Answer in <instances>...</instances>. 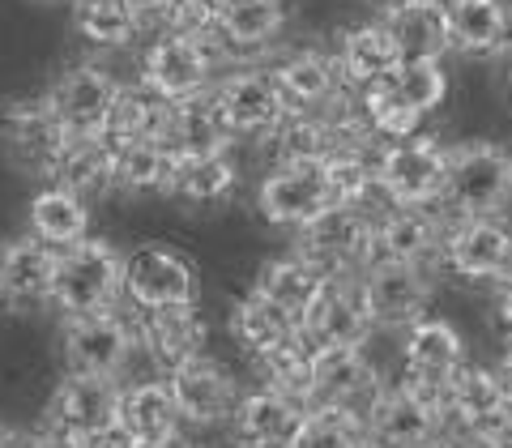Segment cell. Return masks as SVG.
I'll list each match as a JSON object with an SVG mask.
<instances>
[{
  "instance_id": "obj_1",
  "label": "cell",
  "mask_w": 512,
  "mask_h": 448,
  "mask_svg": "<svg viewBox=\"0 0 512 448\" xmlns=\"http://www.w3.org/2000/svg\"><path fill=\"white\" fill-rule=\"evenodd\" d=\"M440 205L453 218H500L512 205V150L495 141L453 146Z\"/></svg>"
},
{
  "instance_id": "obj_2",
  "label": "cell",
  "mask_w": 512,
  "mask_h": 448,
  "mask_svg": "<svg viewBox=\"0 0 512 448\" xmlns=\"http://www.w3.org/2000/svg\"><path fill=\"white\" fill-rule=\"evenodd\" d=\"M376 222V214L338 201L295 231V252L308 256L325 278H359L376 261Z\"/></svg>"
},
{
  "instance_id": "obj_3",
  "label": "cell",
  "mask_w": 512,
  "mask_h": 448,
  "mask_svg": "<svg viewBox=\"0 0 512 448\" xmlns=\"http://www.w3.org/2000/svg\"><path fill=\"white\" fill-rule=\"evenodd\" d=\"M120 295H124V256L107 239H86V244L60 252L56 282H52V308L64 320L111 312Z\"/></svg>"
},
{
  "instance_id": "obj_4",
  "label": "cell",
  "mask_w": 512,
  "mask_h": 448,
  "mask_svg": "<svg viewBox=\"0 0 512 448\" xmlns=\"http://www.w3.org/2000/svg\"><path fill=\"white\" fill-rule=\"evenodd\" d=\"M261 218L286 231H303L329 205H338V184H333L329 163H282L256 188Z\"/></svg>"
},
{
  "instance_id": "obj_5",
  "label": "cell",
  "mask_w": 512,
  "mask_h": 448,
  "mask_svg": "<svg viewBox=\"0 0 512 448\" xmlns=\"http://www.w3.org/2000/svg\"><path fill=\"white\" fill-rule=\"evenodd\" d=\"M227 47L222 43H201V39H184V35H158L146 56H141V82H146L158 99L167 103H184L192 94L214 90V69Z\"/></svg>"
},
{
  "instance_id": "obj_6",
  "label": "cell",
  "mask_w": 512,
  "mask_h": 448,
  "mask_svg": "<svg viewBox=\"0 0 512 448\" xmlns=\"http://www.w3.org/2000/svg\"><path fill=\"white\" fill-rule=\"evenodd\" d=\"M137 325L128 316L111 312H90V316H69L60 333V355L64 367L77 376H107L116 380L124 372V363L133 359L137 346Z\"/></svg>"
},
{
  "instance_id": "obj_7",
  "label": "cell",
  "mask_w": 512,
  "mask_h": 448,
  "mask_svg": "<svg viewBox=\"0 0 512 448\" xmlns=\"http://www.w3.org/2000/svg\"><path fill=\"white\" fill-rule=\"evenodd\" d=\"M69 133L56 120V111L47 107V99H9L0 103V154L9 158L26 175H47L60 163Z\"/></svg>"
},
{
  "instance_id": "obj_8",
  "label": "cell",
  "mask_w": 512,
  "mask_h": 448,
  "mask_svg": "<svg viewBox=\"0 0 512 448\" xmlns=\"http://www.w3.org/2000/svg\"><path fill=\"white\" fill-rule=\"evenodd\" d=\"M124 295L137 312L197 303V269L167 244H137L124 256Z\"/></svg>"
},
{
  "instance_id": "obj_9",
  "label": "cell",
  "mask_w": 512,
  "mask_h": 448,
  "mask_svg": "<svg viewBox=\"0 0 512 448\" xmlns=\"http://www.w3.org/2000/svg\"><path fill=\"white\" fill-rule=\"evenodd\" d=\"M376 175L393 205H440L448 184V150L423 133L410 141H393V146L384 141Z\"/></svg>"
},
{
  "instance_id": "obj_10",
  "label": "cell",
  "mask_w": 512,
  "mask_h": 448,
  "mask_svg": "<svg viewBox=\"0 0 512 448\" xmlns=\"http://www.w3.org/2000/svg\"><path fill=\"white\" fill-rule=\"evenodd\" d=\"M363 423L372 448H427L448 431V414L397 380L380 389V397L367 406Z\"/></svg>"
},
{
  "instance_id": "obj_11",
  "label": "cell",
  "mask_w": 512,
  "mask_h": 448,
  "mask_svg": "<svg viewBox=\"0 0 512 448\" xmlns=\"http://www.w3.org/2000/svg\"><path fill=\"white\" fill-rule=\"evenodd\" d=\"M363 282V303L372 312V325L384 329H410L427 316L431 303V282L427 265H406V261H372L359 274Z\"/></svg>"
},
{
  "instance_id": "obj_12",
  "label": "cell",
  "mask_w": 512,
  "mask_h": 448,
  "mask_svg": "<svg viewBox=\"0 0 512 448\" xmlns=\"http://www.w3.org/2000/svg\"><path fill=\"white\" fill-rule=\"evenodd\" d=\"M214 99H218L222 120L231 124L235 137H269L291 116L274 69H235L227 77H218Z\"/></svg>"
},
{
  "instance_id": "obj_13",
  "label": "cell",
  "mask_w": 512,
  "mask_h": 448,
  "mask_svg": "<svg viewBox=\"0 0 512 448\" xmlns=\"http://www.w3.org/2000/svg\"><path fill=\"white\" fill-rule=\"evenodd\" d=\"M43 99L69 137H103L111 107L120 99V82L99 64H73L69 73L56 77V86Z\"/></svg>"
},
{
  "instance_id": "obj_14",
  "label": "cell",
  "mask_w": 512,
  "mask_h": 448,
  "mask_svg": "<svg viewBox=\"0 0 512 448\" xmlns=\"http://www.w3.org/2000/svg\"><path fill=\"white\" fill-rule=\"evenodd\" d=\"M120 397L124 389L116 380L69 372L47 397V427H56L73 440H90L120 423Z\"/></svg>"
},
{
  "instance_id": "obj_15",
  "label": "cell",
  "mask_w": 512,
  "mask_h": 448,
  "mask_svg": "<svg viewBox=\"0 0 512 448\" xmlns=\"http://www.w3.org/2000/svg\"><path fill=\"white\" fill-rule=\"evenodd\" d=\"M384 380L363 346H312V406H338L367 414Z\"/></svg>"
},
{
  "instance_id": "obj_16",
  "label": "cell",
  "mask_w": 512,
  "mask_h": 448,
  "mask_svg": "<svg viewBox=\"0 0 512 448\" xmlns=\"http://www.w3.org/2000/svg\"><path fill=\"white\" fill-rule=\"evenodd\" d=\"M440 261L453 269L457 278L504 282L512 274V231L500 218H453V227L444 235Z\"/></svg>"
},
{
  "instance_id": "obj_17",
  "label": "cell",
  "mask_w": 512,
  "mask_h": 448,
  "mask_svg": "<svg viewBox=\"0 0 512 448\" xmlns=\"http://www.w3.org/2000/svg\"><path fill=\"white\" fill-rule=\"evenodd\" d=\"M303 338L312 346H363L372 333V312L363 303L359 278H329L312 299V308L299 320Z\"/></svg>"
},
{
  "instance_id": "obj_18",
  "label": "cell",
  "mask_w": 512,
  "mask_h": 448,
  "mask_svg": "<svg viewBox=\"0 0 512 448\" xmlns=\"http://www.w3.org/2000/svg\"><path fill=\"white\" fill-rule=\"evenodd\" d=\"M167 384L175 393V406H180L184 423L192 427H214V423H231V414L239 406L235 376L210 355H197L180 363L175 372H167Z\"/></svg>"
},
{
  "instance_id": "obj_19",
  "label": "cell",
  "mask_w": 512,
  "mask_h": 448,
  "mask_svg": "<svg viewBox=\"0 0 512 448\" xmlns=\"http://www.w3.org/2000/svg\"><path fill=\"white\" fill-rule=\"evenodd\" d=\"M508 410H512V389H508L504 372L466 363L453 376V389H448V427L461 431V436L487 440L491 431L504 423Z\"/></svg>"
},
{
  "instance_id": "obj_20",
  "label": "cell",
  "mask_w": 512,
  "mask_h": 448,
  "mask_svg": "<svg viewBox=\"0 0 512 448\" xmlns=\"http://www.w3.org/2000/svg\"><path fill=\"white\" fill-rule=\"evenodd\" d=\"M453 222L436 214V205H397L376 222V261L431 265L444 256V235Z\"/></svg>"
},
{
  "instance_id": "obj_21",
  "label": "cell",
  "mask_w": 512,
  "mask_h": 448,
  "mask_svg": "<svg viewBox=\"0 0 512 448\" xmlns=\"http://www.w3.org/2000/svg\"><path fill=\"white\" fill-rule=\"evenodd\" d=\"M308 402H295L286 393L274 389H252L239 397V406L231 414V431L244 448H291L303 419H308Z\"/></svg>"
},
{
  "instance_id": "obj_22",
  "label": "cell",
  "mask_w": 512,
  "mask_h": 448,
  "mask_svg": "<svg viewBox=\"0 0 512 448\" xmlns=\"http://www.w3.org/2000/svg\"><path fill=\"white\" fill-rule=\"evenodd\" d=\"M137 338L146 346V355L175 372L180 363L205 355V320L197 312V303H184V308H158V312H141L137 320Z\"/></svg>"
},
{
  "instance_id": "obj_23",
  "label": "cell",
  "mask_w": 512,
  "mask_h": 448,
  "mask_svg": "<svg viewBox=\"0 0 512 448\" xmlns=\"http://www.w3.org/2000/svg\"><path fill=\"white\" fill-rule=\"evenodd\" d=\"M338 64H342V77L350 90H367L376 82H389V77H397V69L406 64L402 47H397L393 30L380 22H363V26H350L342 43H338Z\"/></svg>"
},
{
  "instance_id": "obj_24",
  "label": "cell",
  "mask_w": 512,
  "mask_h": 448,
  "mask_svg": "<svg viewBox=\"0 0 512 448\" xmlns=\"http://www.w3.org/2000/svg\"><path fill=\"white\" fill-rule=\"evenodd\" d=\"M274 77H278V86L286 94V107L291 111H329L350 90L346 77H342L338 56H325V52L286 56L274 69Z\"/></svg>"
},
{
  "instance_id": "obj_25",
  "label": "cell",
  "mask_w": 512,
  "mask_h": 448,
  "mask_svg": "<svg viewBox=\"0 0 512 448\" xmlns=\"http://www.w3.org/2000/svg\"><path fill=\"white\" fill-rule=\"evenodd\" d=\"M56 261H60V252L39 244L35 235L9 239V244L0 248V282H5V299L18 303V308L52 303Z\"/></svg>"
},
{
  "instance_id": "obj_26",
  "label": "cell",
  "mask_w": 512,
  "mask_h": 448,
  "mask_svg": "<svg viewBox=\"0 0 512 448\" xmlns=\"http://www.w3.org/2000/svg\"><path fill=\"white\" fill-rule=\"evenodd\" d=\"M26 222H30V235H35L39 244L69 252V248L90 239V201H82L77 192L47 180L35 197H30Z\"/></svg>"
},
{
  "instance_id": "obj_27",
  "label": "cell",
  "mask_w": 512,
  "mask_h": 448,
  "mask_svg": "<svg viewBox=\"0 0 512 448\" xmlns=\"http://www.w3.org/2000/svg\"><path fill=\"white\" fill-rule=\"evenodd\" d=\"M184 414L175 406V393L167 376L158 380H137L128 384L120 397V427L133 436L137 444H158V440H175L180 436Z\"/></svg>"
},
{
  "instance_id": "obj_28",
  "label": "cell",
  "mask_w": 512,
  "mask_h": 448,
  "mask_svg": "<svg viewBox=\"0 0 512 448\" xmlns=\"http://www.w3.org/2000/svg\"><path fill=\"white\" fill-rule=\"evenodd\" d=\"M448 35L466 56H491L512 43V5L508 0H444Z\"/></svg>"
},
{
  "instance_id": "obj_29",
  "label": "cell",
  "mask_w": 512,
  "mask_h": 448,
  "mask_svg": "<svg viewBox=\"0 0 512 448\" xmlns=\"http://www.w3.org/2000/svg\"><path fill=\"white\" fill-rule=\"evenodd\" d=\"M167 141L180 150V158H192V154H227L231 150L235 133H231V124L222 120L214 90L192 94V99H184V103H171Z\"/></svg>"
},
{
  "instance_id": "obj_30",
  "label": "cell",
  "mask_w": 512,
  "mask_h": 448,
  "mask_svg": "<svg viewBox=\"0 0 512 448\" xmlns=\"http://www.w3.org/2000/svg\"><path fill=\"white\" fill-rule=\"evenodd\" d=\"M384 26L393 30L397 47L406 60H440L453 35H448V13L444 0H410V5H389L384 9Z\"/></svg>"
},
{
  "instance_id": "obj_31",
  "label": "cell",
  "mask_w": 512,
  "mask_h": 448,
  "mask_svg": "<svg viewBox=\"0 0 512 448\" xmlns=\"http://www.w3.org/2000/svg\"><path fill=\"white\" fill-rule=\"evenodd\" d=\"M231 333H235V342L244 346L252 359H261V355H269V350H278L286 342L303 338L299 316H291L282 303H274V299L261 295V291H248L244 299L235 303Z\"/></svg>"
},
{
  "instance_id": "obj_32",
  "label": "cell",
  "mask_w": 512,
  "mask_h": 448,
  "mask_svg": "<svg viewBox=\"0 0 512 448\" xmlns=\"http://www.w3.org/2000/svg\"><path fill=\"white\" fill-rule=\"evenodd\" d=\"M52 184L77 192L82 201L103 197L116 188V146L107 137H69L52 171Z\"/></svg>"
},
{
  "instance_id": "obj_33",
  "label": "cell",
  "mask_w": 512,
  "mask_h": 448,
  "mask_svg": "<svg viewBox=\"0 0 512 448\" xmlns=\"http://www.w3.org/2000/svg\"><path fill=\"white\" fill-rule=\"evenodd\" d=\"M286 26L282 0H222L218 39L227 52H256L269 47Z\"/></svg>"
},
{
  "instance_id": "obj_34",
  "label": "cell",
  "mask_w": 512,
  "mask_h": 448,
  "mask_svg": "<svg viewBox=\"0 0 512 448\" xmlns=\"http://www.w3.org/2000/svg\"><path fill=\"white\" fill-rule=\"evenodd\" d=\"M167 120H171V103L158 99V94L137 82V86H120V99L111 107L107 120V141L116 150L133 146V141H150V137H167Z\"/></svg>"
},
{
  "instance_id": "obj_35",
  "label": "cell",
  "mask_w": 512,
  "mask_h": 448,
  "mask_svg": "<svg viewBox=\"0 0 512 448\" xmlns=\"http://www.w3.org/2000/svg\"><path fill=\"white\" fill-rule=\"evenodd\" d=\"M175 167H180V150L167 137L133 141V146L116 150V188L120 192H171Z\"/></svg>"
},
{
  "instance_id": "obj_36",
  "label": "cell",
  "mask_w": 512,
  "mask_h": 448,
  "mask_svg": "<svg viewBox=\"0 0 512 448\" xmlns=\"http://www.w3.org/2000/svg\"><path fill=\"white\" fill-rule=\"evenodd\" d=\"M325 282L329 278L320 274L308 256L291 252V256H278V261H269L261 269V282H256V291L269 295L274 303H282L286 312L303 320V312L312 308V299L320 295V286H325Z\"/></svg>"
},
{
  "instance_id": "obj_37",
  "label": "cell",
  "mask_w": 512,
  "mask_h": 448,
  "mask_svg": "<svg viewBox=\"0 0 512 448\" xmlns=\"http://www.w3.org/2000/svg\"><path fill=\"white\" fill-rule=\"evenodd\" d=\"M73 26L90 47L116 52V47L137 43L146 22H141L124 0H73Z\"/></svg>"
},
{
  "instance_id": "obj_38",
  "label": "cell",
  "mask_w": 512,
  "mask_h": 448,
  "mask_svg": "<svg viewBox=\"0 0 512 448\" xmlns=\"http://www.w3.org/2000/svg\"><path fill=\"white\" fill-rule=\"evenodd\" d=\"M355 99H359V111H363V120L372 124V133L380 141H410V137H419V124L423 116L414 111L402 94H397L393 86V77L389 82H376V86H367V90H355Z\"/></svg>"
},
{
  "instance_id": "obj_39",
  "label": "cell",
  "mask_w": 512,
  "mask_h": 448,
  "mask_svg": "<svg viewBox=\"0 0 512 448\" xmlns=\"http://www.w3.org/2000/svg\"><path fill=\"white\" fill-rule=\"evenodd\" d=\"M231 188H235L231 154H192V158H180V167H175L171 197L192 201V205H210V201L227 197Z\"/></svg>"
},
{
  "instance_id": "obj_40",
  "label": "cell",
  "mask_w": 512,
  "mask_h": 448,
  "mask_svg": "<svg viewBox=\"0 0 512 448\" xmlns=\"http://www.w3.org/2000/svg\"><path fill=\"white\" fill-rule=\"evenodd\" d=\"M261 367V384L274 393H286L295 402H308L312 406V342L308 338H295L269 355L256 359Z\"/></svg>"
},
{
  "instance_id": "obj_41",
  "label": "cell",
  "mask_w": 512,
  "mask_h": 448,
  "mask_svg": "<svg viewBox=\"0 0 512 448\" xmlns=\"http://www.w3.org/2000/svg\"><path fill=\"white\" fill-rule=\"evenodd\" d=\"M291 448H372V444H367L363 414L338 406H312Z\"/></svg>"
},
{
  "instance_id": "obj_42",
  "label": "cell",
  "mask_w": 512,
  "mask_h": 448,
  "mask_svg": "<svg viewBox=\"0 0 512 448\" xmlns=\"http://www.w3.org/2000/svg\"><path fill=\"white\" fill-rule=\"evenodd\" d=\"M393 86L414 111H419V116H431L448 94V73H444L440 60H406L402 69H397Z\"/></svg>"
},
{
  "instance_id": "obj_43",
  "label": "cell",
  "mask_w": 512,
  "mask_h": 448,
  "mask_svg": "<svg viewBox=\"0 0 512 448\" xmlns=\"http://www.w3.org/2000/svg\"><path fill=\"white\" fill-rule=\"evenodd\" d=\"M218 13H222V0H171V9L163 13V30L167 35L201 39V43H222Z\"/></svg>"
},
{
  "instance_id": "obj_44",
  "label": "cell",
  "mask_w": 512,
  "mask_h": 448,
  "mask_svg": "<svg viewBox=\"0 0 512 448\" xmlns=\"http://www.w3.org/2000/svg\"><path fill=\"white\" fill-rule=\"evenodd\" d=\"M82 448H137V440L128 436V431L116 423V427H107V431H99V436H90V440H82Z\"/></svg>"
},
{
  "instance_id": "obj_45",
  "label": "cell",
  "mask_w": 512,
  "mask_h": 448,
  "mask_svg": "<svg viewBox=\"0 0 512 448\" xmlns=\"http://www.w3.org/2000/svg\"><path fill=\"white\" fill-rule=\"evenodd\" d=\"M26 448H82V440H73V436H64V431L56 427H43L39 436H30Z\"/></svg>"
},
{
  "instance_id": "obj_46",
  "label": "cell",
  "mask_w": 512,
  "mask_h": 448,
  "mask_svg": "<svg viewBox=\"0 0 512 448\" xmlns=\"http://www.w3.org/2000/svg\"><path fill=\"white\" fill-rule=\"evenodd\" d=\"M124 5L133 9L141 22H163V13L171 9V0H124Z\"/></svg>"
},
{
  "instance_id": "obj_47",
  "label": "cell",
  "mask_w": 512,
  "mask_h": 448,
  "mask_svg": "<svg viewBox=\"0 0 512 448\" xmlns=\"http://www.w3.org/2000/svg\"><path fill=\"white\" fill-rule=\"evenodd\" d=\"M495 316H500V325L512 333V274L504 278L500 286V295H495Z\"/></svg>"
},
{
  "instance_id": "obj_48",
  "label": "cell",
  "mask_w": 512,
  "mask_h": 448,
  "mask_svg": "<svg viewBox=\"0 0 512 448\" xmlns=\"http://www.w3.org/2000/svg\"><path fill=\"white\" fill-rule=\"evenodd\" d=\"M487 444H491V448H512V410L504 414V423L487 436Z\"/></svg>"
},
{
  "instance_id": "obj_49",
  "label": "cell",
  "mask_w": 512,
  "mask_h": 448,
  "mask_svg": "<svg viewBox=\"0 0 512 448\" xmlns=\"http://www.w3.org/2000/svg\"><path fill=\"white\" fill-rule=\"evenodd\" d=\"M0 448H26V440L18 436V431H13V427H5V423H0Z\"/></svg>"
},
{
  "instance_id": "obj_50",
  "label": "cell",
  "mask_w": 512,
  "mask_h": 448,
  "mask_svg": "<svg viewBox=\"0 0 512 448\" xmlns=\"http://www.w3.org/2000/svg\"><path fill=\"white\" fill-rule=\"evenodd\" d=\"M500 372H504V380H508V389H512V346L504 350V359H500Z\"/></svg>"
},
{
  "instance_id": "obj_51",
  "label": "cell",
  "mask_w": 512,
  "mask_h": 448,
  "mask_svg": "<svg viewBox=\"0 0 512 448\" xmlns=\"http://www.w3.org/2000/svg\"><path fill=\"white\" fill-rule=\"evenodd\" d=\"M137 448H188L180 436H175V440H158V444H137Z\"/></svg>"
},
{
  "instance_id": "obj_52",
  "label": "cell",
  "mask_w": 512,
  "mask_h": 448,
  "mask_svg": "<svg viewBox=\"0 0 512 448\" xmlns=\"http://www.w3.org/2000/svg\"><path fill=\"white\" fill-rule=\"evenodd\" d=\"M5 303H9V299H5V282H0V308H5Z\"/></svg>"
},
{
  "instance_id": "obj_53",
  "label": "cell",
  "mask_w": 512,
  "mask_h": 448,
  "mask_svg": "<svg viewBox=\"0 0 512 448\" xmlns=\"http://www.w3.org/2000/svg\"><path fill=\"white\" fill-rule=\"evenodd\" d=\"M508 64H512V56H508Z\"/></svg>"
}]
</instances>
